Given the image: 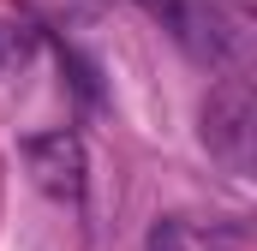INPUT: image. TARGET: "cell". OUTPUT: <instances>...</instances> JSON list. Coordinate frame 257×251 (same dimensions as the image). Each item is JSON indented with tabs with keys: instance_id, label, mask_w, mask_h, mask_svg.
I'll list each match as a JSON object with an SVG mask.
<instances>
[{
	"instance_id": "obj_2",
	"label": "cell",
	"mask_w": 257,
	"mask_h": 251,
	"mask_svg": "<svg viewBox=\"0 0 257 251\" xmlns=\"http://www.w3.org/2000/svg\"><path fill=\"white\" fill-rule=\"evenodd\" d=\"M251 138H257V96L245 72H227L209 102H203V150L227 168V174H245L251 168Z\"/></svg>"
},
{
	"instance_id": "obj_1",
	"label": "cell",
	"mask_w": 257,
	"mask_h": 251,
	"mask_svg": "<svg viewBox=\"0 0 257 251\" xmlns=\"http://www.w3.org/2000/svg\"><path fill=\"white\" fill-rule=\"evenodd\" d=\"M192 60L215 66L221 78L227 72H239L245 54H251V24H245V12H233L227 0H138Z\"/></svg>"
},
{
	"instance_id": "obj_6",
	"label": "cell",
	"mask_w": 257,
	"mask_h": 251,
	"mask_svg": "<svg viewBox=\"0 0 257 251\" xmlns=\"http://www.w3.org/2000/svg\"><path fill=\"white\" fill-rule=\"evenodd\" d=\"M150 251H192V245H186L174 227H156V233H150Z\"/></svg>"
},
{
	"instance_id": "obj_3",
	"label": "cell",
	"mask_w": 257,
	"mask_h": 251,
	"mask_svg": "<svg viewBox=\"0 0 257 251\" xmlns=\"http://www.w3.org/2000/svg\"><path fill=\"white\" fill-rule=\"evenodd\" d=\"M18 156H24L36 191H48L54 203H78V197H84V186H90V162H84L78 132H30V138L18 144Z\"/></svg>"
},
{
	"instance_id": "obj_4",
	"label": "cell",
	"mask_w": 257,
	"mask_h": 251,
	"mask_svg": "<svg viewBox=\"0 0 257 251\" xmlns=\"http://www.w3.org/2000/svg\"><path fill=\"white\" fill-rule=\"evenodd\" d=\"M36 54V30L30 24H12V18H0V78H12V72H24Z\"/></svg>"
},
{
	"instance_id": "obj_5",
	"label": "cell",
	"mask_w": 257,
	"mask_h": 251,
	"mask_svg": "<svg viewBox=\"0 0 257 251\" xmlns=\"http://www.w3.org/2000/svg\"><path fill=\"white\" fill-rule=\"evenodd\" d=\"M30 6H36L42 18L66 24V30H72V24H90V18L102 12V0H30Z\"/></svg>"
}]
</instances>
